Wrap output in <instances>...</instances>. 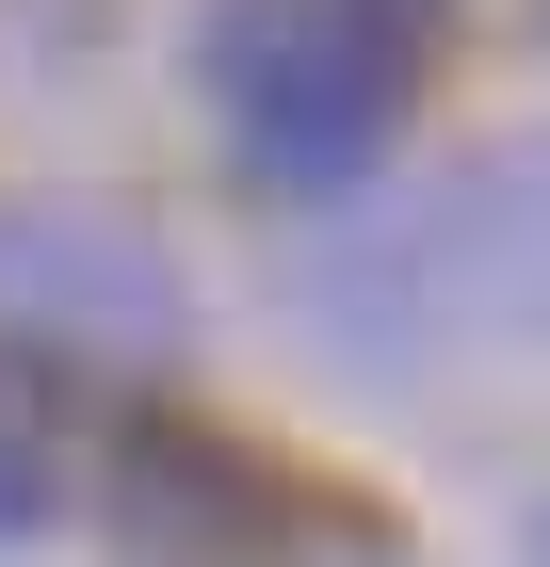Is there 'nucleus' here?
<instances>
[{
    "label": "nucleus",
    "instance_id": "obj_1",
    "mask_svg": "<svg viewBox=\"0 0 550 567\" xmlns=\"http://www.w3.org/2000/svg\"><path fill=\"white\" fill-rule=\"evenodd\" d=\"M308 324L356 357H486L550 341V131L469 146L454 178H422L405 212H356L340 244H308Z\"/></svg>",
    "mask_w": 550,
    "mask_h": 567
},
{
    "label": "nucleus",
    "instance_id": "obj_2",
    "mask_svg": "<svg viewBox=\"0 0 550 567\" xmlns=\"http://www.w3.org/2000/svg\"><path fill=\"white\" fill-rule=\"evenodd\" d=\"M454 0H211V114L276 195H340L405 131Z\"/></svg>",
    "mask_w": 550,
    "mask_h": 567
},
{
    "label": "nucleus",
    "instance_id": "obj_3",
    "mask_svg": "<svg viewBox=\"0 0 550 567\" xmlns=\"http://www.w3.org/2000/svg\"><path fill=\"white\" fill-rule=\"evenodd\" d=\"M0 308H17L33 341H82V357H163L178 276L146 260L114 212H17L0 227Z\"/></svg>",
    "mask_w": 550,
    "mask_h": 567
},
{
    "label": "nucleus",
    "instance_id": "obj_4",
    "mask_svg": "<svg viewBox=\"0 0 550 567\" xmlns=\"http://www.w3.org/2000/svg\"><path fill=\"white\" fill-rule=\"evenodd\" d=\"M129 519L146 535H276V486L243 454H211V437H146L129 454Z\"/></svg>",
    "mask_w": 550,
    "mask_h": 567
},
{
    "label": "nucleus",
    "instance_id": "obj_5",
    "mask_svg": "<svg viewBox=\"0 0 550 567\" xmlns=\"http://www.w3.org/2000/svg\"><path fill=\"white\" fill-rule=\"evenodd\" d=\"M65 503V437H49V373L0 341V535H33Z\"/></svg>",
    "mask_w": 550,
    "mask_h": 567
},
{
    "label": "nucleus",
    "instance_id": "obj_6",
    "mask_svg": "<svg viewBox=\"0 0 550 567\" xmlns=\"http://www.w3.org/2000/svg\"><path fill=\"white\" fill-rule=\"evenodd\" d=\"M535 567H550V519H535Z\"/></svg>",
    "mask_w": 550,
    "mask_h": 567
}]
</instances>
